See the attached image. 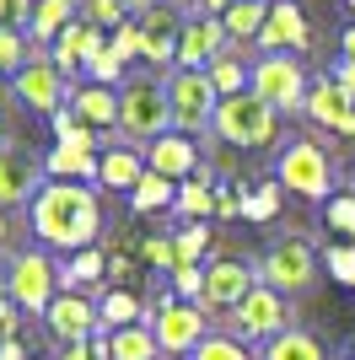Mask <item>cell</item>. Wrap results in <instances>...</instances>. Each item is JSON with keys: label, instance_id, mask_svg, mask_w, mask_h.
I'll list each match as a JSON object with an SVG mask.
<instances>
[{"label": "cell", "instance_id": "6da1fadb", "mask_svg": "<svg viewBox=\"0 0 355 360\" xmlns=\"http://www.w3.org/2000/svg\"><path fill=\"white\" fill-rule=\"evenodd\" d=\"M32 231H38L49 248H65V253L92 248V237L103 231L97 194H92V188H75V183H44V188L32 194Z\"/></svg>", "mask_w": 355, "mask_h": 360}, {"label": "cell", "instance_id": "7a4b0ae2", "mask_svg": "<svg viewBox=\"0 0 355 360\" xmlns=\"http://www.w3.org/2000/svg\"><path fill=\"white\" fill-rule=\"evenodd\" d=\"M173 124V103H167V86L156 75H130L118 86V129L140 146H156Z\"/></svg>", "mask_w": 355, "mask_h": 360}, {"label": "cell", "instance_id": "3957f363", "mask_svg": "<svg viewBox=\"0 0 355 360\" xmlns=\"http://www.w3.org/2000/svg\"><path fill=\"white\" fill-rule=\"evenodd\" d=\"M216 135L237 150H259L280 135V108H269L259 91H237V97H221L216 108Z\"/></svg>", "mask_w": 355, "mask_h": 360}, {"label": "cell", "instance_id": "277c9868", "mask_svg": "<svg viewBox=\"0 0 355 360\" xmlns=\"http://www.w3.org/2000/svg\"><path fill=\"white\" fill-rule=\"evenodd\" d=\"M167 103H173V129L178 135H205L216 129V108H221V91L205 70H173L167 81Z\"/></svg>", "mask_w": 355, "mask_h": 360}, {"label": "cell", "instance_id": "5b68a950", "mask_svg": "<svg viewBox=\"0 0 355 360\" xmlns=\"http://www.w3.org/2000/svg\"><path fill=\"white\" fill-rule=\"evenodd\" d=\"M151 333L162 355H194V349L210 339V317L199 301H178V296H156V312H151Z\"/></svg>", "mask_w": 355, "mask_h": 360}, {"label": "cell", "instance_id": "8992f818", "mask_svg": "<svg viewBox=\"0 0 355 360\" xmlns=\"http://www.w3.org/2000/svg\"><path fill=\"white\" fill-rule=\"evenodd\" d=\"M275 183L291 188L296 199H328L334 167H328L323 146H312V140H291V146L280 150V162H275Z\"/></svg>", "mask_w": 355, "mask_h": 360}, {"label": "cell", "instance_id": "52a82bcc", "mask_svg": "<svg viewBox=\"0 0 355 360\" xmlns=\"http://www.w3.org/2000/svg\"><path fill=\"white\" fill-rule=\"evenodd\" d=\"M248 91H259L269 108H280V113H296V108H307V75L301 65L285 60V54H259L253 60V75H248Z\"/></svg>", "mask_w": 355, "mask_h": 360}, {"label": "cell", "instance_id": "ba28073f", "mask_svg": "<svg viewBox=\"0 0 355 360\" xmlns=\"http://www.w3.org/2000/svg\"><path fill=\"white\" fill-rule=\"evenodd\" d=\"M259 280L280 296H301V290L318 280V253H312L301 237H285V242H269L264 264H259Z\"/></svg>", "mask_w": 355, "mask_h": 360}, {"label": "cell", "instance_id": "9c48e42d", "mask_svg": "<svg viewBox=\"0 0 355 360\" xmlns=\"http://www.w3.org/2000/svg\"><path fill=\"white\" fill-rule=\"evenodd\" d=\"M6 290L22 312H49V301L59 296V269L44 253H16L6 269Z\"/></svg>", "mask_w": 355, "mask_h": 360}, {"label": "cell", "instance_id": "30bf717a", "mask_svg": "<svg viewBox=\"0 0 355 360\" xmlns=\"http://www.w3.org/2000/svg\"><path fill=\"white\" fill-rule=\"evenodd\" d=\"M291 328V301L280 296V290H269V285H253V296L242 301L232 312V333L237 339H280V333Z\"/></svg>", "mask_w": 355, "mask_h": 360}, {"label": "cell", "instance_id": "8fae6325", "mask_svg": "<svg viewBox=\"0 0 355 360\" xmlns=\"http://www.w3.org/2000/svg\"><path fill=\"white\" fill-rule=\"evenodd\" d=\"M253 296V269L242 264V258H210L205 264V312L216 307V312H237L242 301Z\"/></svg>", "mask_w": 355, "mask_h": 360}, {"label": "cell", "instance_id": "7c38bea8", "mask_svg": "<svg viewBox=\"0 0 355 360\" xmlns=\"http://www.w3.org/2000/svg\"><path fill=\"white\" fill-rule=\"evenodd\" d=\"M44 328L54 333L59 345H81V339H97V333H103V323H97V307H92L87 296L59 290V296L49 301V312H44Z\"/></svg>", "mask_w": 355, "mask_h": 360}, {"label": "cell", "instance_id": "4fadbf2b", "mask_svg": "<svg viewBox=\"0 0 355 360\" xmlns=\"http://www.w3.org/2000/svg\"><path fill=\"white\" fill-rule=\"evenodd\" d=\"M312 124H323L328 135H344V140H355V97L334 81V75H323V81H312V91H307V108H301Z\"/></svg>", "mask_w": 355, "mask_h": 360}, {"label": "cell", "instance_id": "5bb4252c", "mask_svg": "<svg viewBox=\"0 0 355 360\" xmlns=\"http://www.w3.org/2000/svg\"><path fill=\"white\" fill-rule=\"evenodd\" d=\"M226 22L221 16H189L183 22V44H178V70H210L226 54Z\"/></svg>", "mask_w": 355, "mask_h": 360}, {"label": "cell", "instance_id": "9a60e30c", "mask_svg": "<svg viewBox=\"0 0 355 360\" xmlns=\"http://www.w3.org/2000/svg\"><path fill=\"white\" fill-rule=\"evenodd\" d=\"M178 44H183V22H178L173 6H156V11L140 16V60H146L151 70L178 65Z\"/></svg>", "mask_w": 355, "mask_h": 360}, {"label": "cell", "instance_id": "2e32d148", "mask_svg": "<svg viewBox=\"0 0 355 360\" xmlns=\"http://www.w3.org/2000/svg\"><path fill=\"white\" fill-rule=\"evenodd\" d=\"M16 97H22L32 113H49V119H54L59 108H65V75H59V65L27 60L16 70Z\"/></svg>", "mask_w": 355, "mask_h": 360}, {"label": "cell", "instance_id": "e0dca14e", "mask_svg": "<svg viewBox=\"0 0 355 360\" xmlns=\"http://www.w3.org/2000/svg\"><path fill=\"white\" fill-rule=\"evenodd\" d=\"M264 54H285V49H307V16L296 0H269V22L259 32Z\"/></svg>", "mask_w": 355, "mask_h": 360}, {"label": "cell", "instance_id": "ac0fdd59", "mask_svg": "<svg viewBox=\"0 0 355 360\" xmlns=\"http://www.w3.org/2000/svg\"><path fill=\"white\" fill-rule=\"evenodd\" d=\"M146 167L162 172V178H194V172H199V146L173 129V135H162L156 146H146Z\"/></svg>", "mask_w": 355, "mask_h": 360}, {"label": "cell", "instance_id": "d6986e66", "mask_svg": "<svg viewBox=\"0 0 355 360\" xmlns=\"http://www.w3.org/2000/svg\"><path fill=\"white\" fill-rule=\"evenodd\" d=\"M103 27H92V22H81V16H75L70 27L59 32L54 38V65H59V75L65 70H75V65H87L92 54H103Z\"/></svg>", "mask_w": 355, "mask_h": 360}, {"label": "cell", "instance_id": "ffe728a7", "mask_svg": "<svg viewBox=\"0 0 355 360\" xmlns=\"http://www.w3.org/2000/svg\"><path fill=\"white\" fill-rule=\"evenodd\" d=\"M32 188H38V162L22 156V150H0V210L22 205Z\"/></svg>", "mask_w": 355, "mask_h": 360}, {"label": "cell", "instance_id": "44dd1931", "mask_svg": "<svg viewBox=\"0 0 355 360\" xmlns=\"http://www.w3.org/2000/svg\"><path fill=\"white\" fill-rule=\"evenodd\" d=\"M44 172H49V178H54V183H81V178H87V183H97V172H103V156H97V150H75V146H54V150H49V162H44Z\"/></svg>", "mask_w": 355, "mask_h": 360}, {"label": "cell", "instance_id": "7402d4cb", "mask_svg": "<svg viewBox=\"0 0 355 360\" xmlns=\"http://www.w3.org/2000/svg\"><path fill=\"white\" fill-rule=\"evenodd\" d=\"M103 274H108V253L103 248H81V253H70L65 264H59V285L81 296V290H92Z\"/></svg>", "mask_w": 355, "mask_h": 360}, {"label": "cell", "instance_id": "603a6c76", "mask_svg": "<svg viewBox=\"0 0 355 360\" xmlns=\"http://www.w3.org/2000/svg\"><path fill=\"white\" fill-rule=\"evenodd\" d=\"M70 108H75V119L92 124V129H113V124H118V97H113V86H81V91L70 97Z\"/></svg>", "mask_w": 355, "mask_h": 360}, {"label": "cell", "instance_id": "cb8c5ba5", "mask_svg": "<svg viewBox=\"0 0 355 360\" xmlns=\"http://www.w3.org/2000/svg\"><path fill=\"white\" fill-rule=\"evenodd\" d=\"M75 16H81V6H75V0H38V6H32L27 38H32V44H49V38H59V32L70 27Z\"/></svg>", "mask_w": 355, "mask_h": 360}, {"label": "cell", "instance_id": "d4e9b609", "mask_svg": "<svg viewBox=\"0 0 355 360\" xmlns=\"http://www.w3.org/2000/svg\"><path fill=\"white\" fill-rule=\"evenodd\" d=\"M140 296L135 290H124V285H113L103 301H97V323H103V333H118V328H135L140 323Z\"/></svg>", "mask_w": 355, "mask_h": 360}, {"label": "cell", "instance_id": "484cf974", "mask_svg": "<svg viewBox=\"0 0 355 360\" xmlns=\"http://www.w3.org/2000/svg\"><path fill=\"white\" fill-rule=\"evenodd\" d=\"M173 210L183 215V221H210V210H216V178H210L205 167L178 188V205H173Z\"/></svg>", "mask_w": 355, "mask_h": 360}, {"label": "cell", "instance_id": "4316f807", "mask_svg": "<svg viewBox=\"0 0 355 360\" xmlns=\"http://www.w3.org/2000/svg\"><path fill=\"white\" fill-rule=\"evenodd\" d=\"M146 178V156H140V150H108L103 156V172H97V183H103V188H130L135 194V183Z\"/></svg>", "mask_w": 355, "mask_h": 360}, {"label": "cell", "instance_id": "83f0119b", "mask_svg": "<svg viewBox=\"0 0 355 360\" xmlns=\"http://www.w3.org/2000/svg\"><path fill=\"white\" fill-rule=\"evenodd\" d=\"M173 205H178V183L146 167V178L135 183V194H130V210L135 215H151V210H173Z\"/></svg>", "mask_w": 355, "mask_h": 360}, {"label": "cell", "instance_id": "f1b7e54d", "mask_svg": "<svg viewBox=\"0 0 355 360\" xmlns=\"http://www.w3.org/2000/svg\"><path fill=\"white\" fill-rule=\"evenodd\" d=\"M221 22H226V38H232V44H248V38L259 44V32H264V22H269V0H237Z\"/></svg>", "mask_w": 355, "mask_h": 360}, {"label": "cell", "instance_id": "f546056e", "mask_svg": "<svg viewBox=\"0 0 355 360\" xmlns=\"http://www.w3.org/2000/svg\"><path fill=\"white\" fill-rule=\"evenodd\" d=\"M156 333H151V323H135V328H118L108 333V360H156Z\"/></svg>", "mask_w": 355, "mask_h": 360}, {"label": "cell", "instance_id": "4dcf8cb0", "mask_svg": "<svg viewBox=\"0 0 355 360\" xmlns=\"http://www.w3.org/2000/svg\"><path fill=\"white\" fill-rule=\"evenodd\" d=\"M264 360H328V355H323V345H318L312 333L285 328L280 339H269V345H264Z\"/></svg>", "mask_w": 355, "mask_h": 360}, {"label": "cell", "instance_id": "1f68e13d", "mask_svg": "<svg viewBox=\"0 0 355 360\" xmlns=\"http://www.w3.org/2000/svg\"><path fill=\"white\" fill-rule=\"evenodd\" d=\"M210 81H216V91H221V97H237V91H248V75H253V65H242V54H237V49H226L221 60L210 65Z\"/></svg>", "mask_w": 355, "mask_h": 360}, {"label": "cell", "instance_id": "d6a6232c", "mask_svg": "<svg viewBox=\"0 0 355 360\" xmlns=\"http://www.w3.org/2000/svg\"><path fill=\"white\" fill-rule=\"evenodd\" d=\"M210 221H189L178 231V258H183V269H205V253H210Z\"/></svg>", "mask_w": 355, "mask_h": 360}, {"label": "cell", "instance_id": "836d02e7", "mask_svg": "<svg viewBox=\"0 0 355 360\" xmlns=\"http://www.w3.org/2000/svg\"><path fill=\"white\" fill-rule=\"evenodd\" d=\"M140 258H146L156 274H178L183 269V258H178V231L173 237H146L140 242Z\"/></svg>", "mask_w": 355, "mask_h": 360}, {"label": "cell", "instance_id": "e575fe53", "mask_svg": "<svg viewBox=\"0 0 355 360\" xmlns=\"http://www.w3.org/2000/svg\"><path fill=\"white\" fill-rule=\"evenodd\" d=\"M280 183H259V188H248V205H242V221H275L280 215Z\"/></svg>", "mask_w": 355, "mask_h": 360}, {"label": "cell", "instance_id": "d590c367", "mask_svg": "<svg viewBox=\"0 0 355 360\" xmlns=\"http://www.w3.org/2000/svg\"><path fill=\"white\" fill-rule=\"evenodd\" d=\"M323 226L355 242V188H344V194H334V199L323 205Z\"/></svg>", "mask_w": 355, "mask_h": 360}, {"label": "cell", "instance_id": "8d00e7d4", "mask_svg": "<svg viewBox=\"0 0 355 360\" xmlns=\"http://www.w3.org/2000/svg\"><path fill=\"white\" fill-rule=\"evenodd\" d=\"M189 360H253V355H248V345H242L237 333H210Z\"/></svg>", "mask_w": 355, "mask_h": 360}, {"label": "cell", "instance_id": "74e56055", "mask_svg": "<svg viewBox=\"0 0 355 360\" xmlns=\"http://www.w3.org/2000/svg\"><path fill=\"white\" fill-rule=\"evenodd\" d=\"M323 264H328V274H334V285L355 290V242H334L323 253Z\"/></svg>", "mask_w": 355, "mask_h": 360}, {"label": "cell", "instance_id": "f35d334b", "mask_svg": "<svg viewBox=\"0 0 355 360\" xmlns=\"http://www.w3.org/2000/svg\"><path fill=\"white\" fill-rule=\"evenodd\" d=\"M87 75H92V86H118L124 81V60H118L113 49H103V54L87 60Z\"/></svg>", "mask_w": 355, "mask_h": 360}, {"label": "cell", "instance_id": "ab89813d", "mask_svg": "<svg viewBox=\"0 0 355 360\" xmlns=\"http://www.w3.org/2000/svg\"><path fill=\"white\" fill-rule=\"evenodd\" d=\"M81 22H92V27H124L130 11H124L118 0H87V6H81Z\"/></svg>", "mask_w": 355, "mask_h": 360}, {"label": "cell", "instance_id": "60d3db41", "mask_svg": "<svg viewBox=\"0 0 355 360\" xmlns=\"http://www.w3.org/2000/svg\"><path fill=\"white\" fill-rule=\"evenodd\" d=\"M118 54V60L130 65V60H140V16H130L124 27H113V44H108Z\"/></svg>", "mask_w": 355, "mask_h": 360}, {"label": "cell", "instance_id": "b9f144b4", "mask_svg": "<svg viewBox=\"0 0 355 360\" xmlns=\"http://www.w3.org/2000/svg\"><path fill=\"white\" fill-rule=\"evenodd\" d=\"M27 65V44L16 27H0V70H22Z\"/></svg>", "mask_w": 355, "mask_h": 360}, {"label": "cell", "instance_id": "7bdbcfd3", "mask_svg": "<svg viewBox=\"0 0 355 360\" xmlns=\"http://www.w3.org/2000/svg\"><path fill=\"white\" fill-rule=\"evenodd\" d=\"M173 296L178 301H199V307H205V269H178L173 274Z\"/></svg>", "mask_w": 355, "mask_h": 360}, {"label": "cell", "instance_id": "ee69618b", "mask_svg": "<svg viewBox=\"0 0 355 360\" xmlns=\"http://www.w3.org/2000/svg\"><path fill=\"white\" fill-rule=\"evenodd\" d=\"M248 205V188H237V183H216V210L221 215H242Z\"/></svg>", "mask_w": 355, "mask_h": 360}, {"label": "cell", "instance_id": "f6af8a7d", "mask_svg": "<svg viewBox=\"0 0 355 360\" xmlns=\"http://www.w3.org/2000/svg\"><path fill=\"white\" fill-rule=\"evenodd\" d=\"M16 312H22L16 301H6V307H0V349H6V345H11V339H16V323H22V317H16Z\"/></svg>", "mask_w": 355, "mask_h": 360}, {"label": "cell", "instance_id": "bcb514c9", "mask_svg": "<svg viewBox=\"0 0 355 360\" xmlns=\"http://www.w3.org/2000/svg\"><path fill=\"white\" fill-rule=\"evenodd\" d=\"M334 81L355 97V54H340V60H334Z\"/></svg>", "mask_w": 355, "mask_h": 360}, {"label": "cell", "instance_id": "7dc6e473", "mask_svg": "<svg viewBox=\"0 0 355 360\" xmlns=\"http://www.w3.org/2000/svg\"><path fill=\"white\" fill-rule=\"evenodd\" d=\"M59 360H97V345L81 339V345H59Z\"/></svg>", "mask_w": 355, "mask_h": 360}, {"label": "cell", "instance_id": "c3c4849f", "mask_svg": "<svg viewBox=\"0 0 355 360\" xmlns=\"http://www.w3.org/2000/svg\"><path fill=\"white\" fill-rule=\"evenodd\" d=\"M130 253H108V274H113V280H130Z\"/></svg>", "mask_w": 355, "mask_h": 360}, {"label": "cell", "instance_id": "681fc988", "mask_svg": "<svg viewBox=\"0 0 355 360\" xmlns=\"http://www.w3.org/2000/svg\"><path fill=\"white\" fill-rule=\"evenodd\" d=\"M118 6H124V11H130V16H146V11H156L162 0H118Z\"/></svg>", "mask_w": 355, "mask_h": 360}, {"label": "cell", "instance_id": "f907efd6", "mask_svg": "<svg viewBox=\"0 0 355 360\" xmlns=\"http://www.w3.org/2000/svg\"><path fill=\"white\" fill-rule=\"evenodd\" d=\"M0 360H27V349H22V339H11V345L0 349Z\"/></svg>", "mask_w": 355, "mask_h": 360}, {"label": "cell", "instance_id": "816d5d0a", "mask_svg": "<svg viewBox=\"0 0 355 360\" xmlns=\"http://www.w3.org/2000/svg\"><path fill=\"white\" fill-rule=\"evenodd\" d=\"M340 49H344V54H355V27L344 32V44H340Z\"/></svg>", "mask_w": 355, "mask_h": 360}, {"label": "cell", "instance_id": "f5cc1de1", "mask_svg": "<svg viewBox=\"0 0 355 360\" xmlns=\"http://www.w3.org/2000/svg\"><path fill=\"white\" fill-rule=\"evenodd\" d=\"M6 237H11V226H6V215H0V248H6Z\"/></svg>", "mask_w": 355, "mask_h": 360}, {"label": "cell", "instance_id": "db71d44e", "mask_svg": "<svg viewBox=\"0 0 355 360\" xmlns=\"http://www.w3.org/2000/svg\"><path fill=\"white\" fill-rule=\"evenodd\" d=\"M6 301H11V290H6V274H0V307H6Z\"/></svg>", "mask_w": 355, "mask_h": 360}, {"label": "cell", "instance_id": "11a10c76", "mask_svg": "<svg viewBox=\"0 0 355 360\" xmlns=\"http://www.w3.org/2000/svg\"><path fill=\"white\" fill-rule=\"evenodd\" d=\"M6 6H11V0H0V27H6Z\"/></svg>", "mask_w": 355, "mask_h": 360}, {"label": "cell", "instance_id": "9f6ffc18", "mask_svg": "<svg viewBox=\"0 0 355 360\" xmlns=\"http://www.w3.org/2000/svg\"><path fill=\"white\" fill-rule=\"evenodd\" d=\"M0 150H6V129H0Z\"/></svg>", "mask_w": 355, "mask_h": 360}, {"label": "cell", "instance_id": "6f0895ef", "mask_svg": "<svg viewBox=\"0 0 355 360\" xmlns=\"http://www.w3.org/2000/svg\"><path fill=\"white\" fill-rule=\"evenodd\" d=\"M0 103H6V86H0Z\"/></svg>", "mask_w": 355, "mask_h": 360}, {"label": "cell", "instance_id": "680465c9", "mask_svg": "<svg viewBox=\"0 0 355 360\" xmlns=\"http://www.w3.org/2000/svg\"><path fill=\"white\" fill-rule=\"evenodd\" d=\"M344 6H350V11H355V0H344Z\"/></svg>", "mask_w": 355, "mask_h": 360}, {"label": "cell", "instance_id": "91938a15", "mask_svg": "<svg viewBox=\"0 0 355 360\" xmlns=\"http://www.w3.org/2000/svg\"><path fill=\"white\" fill-rule=\"evenodd\" d=\"M75 6H87V0H75Z\"/></svg>", "mask_w": 355, "mask_h": 360}]
</instances>
